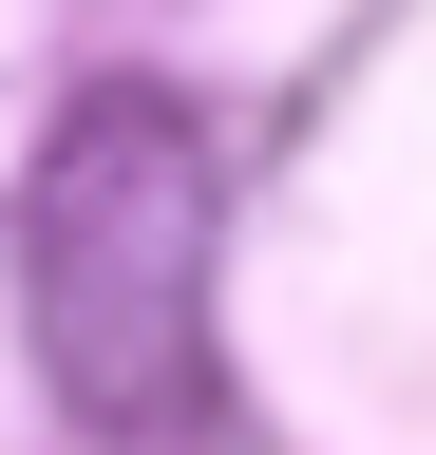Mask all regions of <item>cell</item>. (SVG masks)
Segmentation results:
<instances>
[{
    "label": "cell",
    "mask_w": 436,
    "mask_h": 455,
    "mask_svg": "<svg viewBox=\"0 0 436 455\" xmlns=\"http://www.w3.org/2000/svg\"><path fill=\"white\" fill-rule=\"evenodd\" d=\"M20 361L115 455L228 436V133L171 76L58 95L20 171Z\"/></svg>",
    "instance_id": "cell-1"
}]
</instances>
